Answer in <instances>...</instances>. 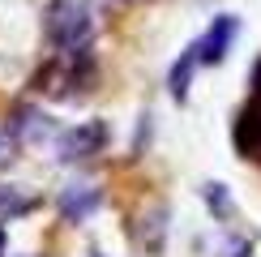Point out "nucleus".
I'll return each mask as SVG.
<instances>
[{"instance_id":"ddd939ff","label":"nucleus","mask_w":261,"mask_h":257,"mask_svg":"<svg viewBox=\"0 0 261 257\" xmlns=\"http://www.w3.org/2000/svg\"><path fill=\"white\" fill-rule=\"evenodd\" d=\"M124 5H128V0H124Z\"/></svg>"},{"instance_id":"7ed1b4c3","label":"nucleus","mask_w":261,"mask_h":257,"mask_svg":"<svg viewBox=\"0 0 261 257\" xmlns=\"http://www.w3.org/2000/svg\"><path fill=\"white\" fill-rule=\"evenodd\" d=\"M236 30H240L236 13H219L210 26H205V35L193 43L197 60H201V64H223V60H227V52H231V43H236Z\"/></svg>"},{"instance_id":"423d86ee","label":"nucleus","mask_w":261,"mask_h":257,"mask_svg":"<svg viewBox=\"0 0 261 257\" xmlns=\"http://www.w3.org/2000/svg\"><path fill=\"white\" fill-rule=\"evenodd\" d=\"M39 206V197L26 185H0V223H13Z\"/></svg>"},{"instance_id":"f257e3e1","label":"nucleus","mask_w":261,"mask_h":257,"mask_svg":"<svg viewBox=\"0 0 261 257\" xmlns=\"http://www.w3.org/2000/svg\"><path fill=\"white\" fill-rule=\"evenodd\" d=\"M43 30H47L51 47L60 52H82L90 47V35H94V17L82 0H51L43 9Z\"/></svg>"},{"instance_id":"f03ea898","label":"nucleus","mask_w":261,"mask_h":257,"mask_svg":"<svg viewBox=\"0 0 261 257\" xmlns=\"http://www.w3.org/2000/svg\"><path fill=\"white\" fill-rule=\"evenodd\" d=\"M103 146H107V124L103 120H86V124L64 128V133H60L56 159H60V163H82V159L103 155Z\"/></svg>"},{"instance_id":"9d476101","label":"nucleus","mask_w":261,"mask_h":257,"mask_svg":"<svg viewBox=\"0 0 261 257\" xmlns=\"http://www.w3.org/2000/svg\"><path fill=\"white\" fill-rule=\"evenodd\" d=\"M227 253H231V257H253V244H248V240H231Z\"/></svg>"},{"instance_id":"6e6552de","label":"nucleus","mask_w":261,"mask_h":257,"mask_svg":"<svg viewBox=\"0 0 261 257\" xmlns=\"http://www.w3.org/2000/svg\"><path fill=\"white\" fill-rule=\"evenodd\" d=\"M205 206H210L219 219H231V197H227V185H205Z\"/></svg>"},{"instance_id":"1a4fd4ad","label":"nucleus","mask_w":261,"mask_h":257,"mask_svg":"<svg viewBox=\"0 0 261 257\" xmlns=\"http://www.w3.org/2000/svg\"><path fill=\"white\" fill-rule=\"evenodd\" d=\"M17 146H21V142L13 137V128H0V171L17 159Z\"/></svg>"},{"instance_id":"20e7f679","label":"nucleus","mask_w":261,"mask_h":257,"mask_svg":"<svg viewBox=\"0 0 261 257\" xmlns=\"http://www.w3.org/2000/svg\"><path fill=\"white\" fill-rule=\"evenodd\" d=\"M56 206H60V214H64V223H86L94 210L103 206V189L94 185V180H73V185L60 189Z\"/></svg>"},{"instance_id":"f8f14e48","label":"nucleus","mask_w":261,"mask_h":257,"mask_svg":"<svg viewBox=\"0 0 261 257\" xmlns=\"http://www.w3.org/2000/svg\"><path fill=\"white\" fill-rule=\"evenodd\" d=\"M90 257H99V253H90Z\"/></svg>"},{"instance_id":"0eeeda50","label":"nucleus","mask_w":261,"mask_h":257,"mask_svg":"<svg viewBox=\"0 0 261 257\" xmlns=\"http://www.w3.org/2000/svg\"><path fill=\"white\" fill-rule=\"evenodd\" d=\"M197 64H201V60H197V52L189 47V52L176 60V69H171V94H176L180 103L189 99V78H193V69H197Z\"/></svg>"},{"instance_id":"9b49d317","label":"nucleus","mask_w":261,"mask_h":257,"mask_svg":"<svg viewBox=\"0 0 261 257\" xmlns=\"http://www.w3.org/2000/svg\"><path fill=\"white\" fill-rule=\"evenodd\" d=\"M0 253H5V227H0Z\"/></svg>"},{"instance_id":"39448f33","label":"nucleus","mask_w":261,"mask_h":257,"mask_svg":"<svg viewBox=\"0 0 261 257\" xmlns=\"http://www.w3.org/2000/svg\"><path fill=\"white\" fill-rule=\"evenodd\" d=\"M9 128H13V137L21 146H43V142H60V128L51 124V116L35 112V107H21V112L9 120Z\"/></svg>"}]
</instances>
